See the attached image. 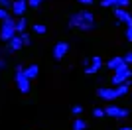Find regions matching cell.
I'll return each instance as SVG.
<instances>
[{
	"label": "cell",
	"instance_id": "obj_14",
	"mask_svg": "<svg viewBox=\"0 0 132 130\" xmlns=\"http://www.w3.org/2000/svg\"><path fill=\"white\" fill-rule=\"evenodd\" d=\"M116 91H118V97H124V95H128V93H130V81L122 83V85H118V87H116Z\"/></svg>",
	"mask_w": 132,
	"mask_h": 130
},
{
	"label": "cell",
	"instance_id": "obj_22",
	"mask_svg": "<svg viewBox=\"0 0 132 130\" xmlns=\"http://www.w3.org/2000/svg\"><path fill=\"white\" fill-rule=\"evenodd\" d=\"M116 6H118V8H128V6H130V0H116Z\"/></svg>",
	"mask_w": 132,
	"mask_h": 130
},
{
	"label": "cell",
	"instance_id": "obj_19",
	"mask_svg": "<svg viewBox=\"0 0 132 130\" xmlns=\"http://www.w3.org/2000/svg\"><path fill=\"white\" fill-rule=\"evenodd\" d=\"M34 32H36V34H45V32H47V28H45L44 24H36V26H34Z\"/></svg>",
	"mask_w": 132,
	"mask_h": 130
},
{
	"label": "cell",
	"instance_id": "obj_8",
	"mask_svg": "<svg viewBox=\"0 0 132 130\" xmlns=\"http://www.w3.org/2000/svg\"><path fill=\"white\" fill-rule=\"evenodd\" d=\"M114 18L120 22V24H126V26L132 24V14L126 10V8H118V6H114Z\"/></svg>",
	"mask_w": 132,
	"mask_h": 130
},
{
	"label": "cell",
	"instance_id": "obj_6",
	"mask_svg": "<svg viewBox=\"0 0 132 130\" xmlns=\"http://www.w3.org/2000/svg\"><path fill=\"white\" fill-rule=\"evenodd\" d=\"M16 85L22 93H30V79L24 73V67H16Z\"/></svg>",
	"mask_w": 132,
	"mask_h": 130
},
{
	"label": "cell",
	"instance_id": "obj_12",
	"mask_svg": "<svg viewBox=\"0 0 132 130\" xmlns=\"http://www.w3.org/2000/svg\"><path fill=\"white\" fill-rule=\"evenodd\" d=\"M126 63L124 61V57H112V59H109V63H106V67H109L110 71H116L118 67H122V65Z\"/></svg>",
	"mask_w": 132,
	"mask_h": 130
},
{
	"label": "cell",
	"instance_id": "obj_25",
	"mask_svg": "<svg viewBox=\"0 0 132 130\" xmlns=\"http://www.w3.org/2000/svg\"><path fill=\"white\" fill-rule=\"evenodd\" d=\"M124 34H126L128 42H132V24H128V26H126V32H124Z\"/></svg>",
	"mask_w": 132,
	"mask_h": 130
},
{
	"label": "cell",
	"instance_id": "obj_30",
	"mask_svg": "<svg viewBox=\"0 0 132 130\" xmlns=\"http://www.w3.org/2000/svg\"><path fill=\"white\" fill-rule=\"evenodd\" d=\"M118 130H132L130 126H122V128H118Z\"/></svg>",
	"mask_w": 132,
	"mask_h": 130
},
{
	"label": "cell",
	"instance_id": "obj_2",
	"mask_svg": "<svg viewBox=\"0 0 132 130\" xmlns=\"http://www.w3.org/2000/svg\"><path fill=\"white\" fill-rule=\"evenodd\" d=\"M16 20L14 18H6V20H2V26H0V39L2 42H8V39L12 38V36H16Z\"/></svg>",
	"mask_w": 132,
	"mask_h": 130
},
{
	"label": "cell",
	"instance_id": "obj_23",
	"mask_svg": "<svg viewBox=\"0 0 132 130\" xmlns=\"http://www.w3.org/2000/svg\"><path fill=\"white\" fill-rule=\"evenodd\" d=\"M8 16H10V14H8V10H6L4 6H0V22H2V20H6Z\"/></svg>",
	"mask_w": 132,
	"mask_h": 130
},
{
	"label": "cell",
	"instance_id": "obj_26",
	"mask_svg": "<svg viewBox=\"0 0 132 130\" xmlns=\"http://www.w3.org/2000/svg\"><path fill=\"white\" fill-rule=\"evenodd\" d=\"M124 61H126L128 65H132V51H128V53H124Z\"/></svg>",
	"mask_w": 132,
	"mask_h": 130
},
{
	"label": "cell",
	"instance_id": "obj_20",
	"mask_svg": "<svg viewBox=\"0 0 132 130\" xmlns=\"http://www.w3.org/2000/svg\"><path fill=\"white\" fill-rule=\"evenodd\" d=\"M93 116L95 118H103L105 116V108H93Z\"/></svg>",
	"mask_w": 132,
	"mask_h": 130
},
{
	"label": "cell",
	"instance_id": "obj_28",
	"mask_svg": "<svg viewBox=\"0 0 132 130\" xmlns=\"http://www.w3.org/2000/svg\"><path fill=\"white\" fill-rule=\"evenodd\" d=\"M77 2H81V4H85V6H89V4H93V0H77Z\"/></svg>",
	"mask_w": 132,
	"mask_h": 130
},
{
	"label": "cell",
	"instance_id": "obj_17",
	"mask_svg": "<svg viewBox=\"0 0 132 130\" xmlns=\"http://www.w3.org/2000/svg\"><path fill=\"white\" fill-rule=\"evenodd\" d=\"M18 36L22 38V43H24V45H30V43H32V38H30V34L22 32V34H18Z\"/></svg>",
	"mask_w": 132,
	"mask_h": 130
},
{
	"label": "cell",
	"instance_id": "obj_21",
	"mask_svg": "<svg viewBox=\"0 0 132 130\" xmlns=\"http://www.w3.org/2000/svg\"><path fill=\"white\" fill-rule=\"evenodd\" d=\"M71 112L75 114V116H81V112H83V107H81V104H75V107L71 108Z\"/></svg>",
	"mask_w": 132,
	"mask_h": 130
},
{
	"label": "cell",
	"instance_id": "obj_3",
	"mask_svg": "<svg viewBox=\"0 0 132 130\" xmlns=\"http://www.w3.org/2000/svg\"><path fill=\"white\" fill-rule=\"evenodd\" d=\"M130 77H132V69L128 67V63H124L122 67H118V69L114 71V75H112V85L114 87H118V85H122V83H126V81H130Z\"/></svg>",
	"mask_w": 132,
	"mask_h": 130
},
{
	"label": "cell",
	"instance_id": "obj_18",
	"mask_svg": "<svg viewBox=\"0 0 132 130\" xmlns=\"http://www.w3.org/2000/svg\"><path fill=\"white\" fill-rule=\"evenodd\" d=\"M101 6H103V8H114L116 0H101Z\"/></svg>",
	"mask_w": 132,
	"mask_h": 130
},
{
	"label": "cell",
	"instance_id": "obj_1",
	"mask_svg": "<svg viewBox=\"0 0 132 130\" xmlns=\"http://www.w3.org/2000/svg\"><path fill=\"white\" fill-rule=\"evenodd\" d=\"M67 24H69V28H77V30H83V32H89V30H93L97 26L93 12H89V10H81L77 14H73Z\"/></svg>",
	"mask_w": 132,
	"mask_h": 130
},
{
	"label": "cell",
	"instance_id": "obj_13",
	"mask_svg": "<svg viewBox=\"0 0 132 130\" xmlns=\"http://www.w3.org/2000/svg\"><path fill=\"white\" fill-rule=\"evenodd\" d=\"M24 73H26V77L32 81V79H36V77L39 75V67L38 65H28L26 69H24Z\"/></svg>",
	"mask_w": 132,
	"mask_h": 130
},
{
	"label": "cell",
	"instance_id": "obj_24",
	"mask_svg": "<svg viewBox=\"0 0 132 130\" xmlns=\"http://www.w3.org/2000/svg\"><path fill=\"white\" fill-rule=\"evenodd\" d=\"M42 2H44V0H28V6H30V8H38Z\"/></svg>",
	"mask_w": 132,
	"mask_h": 130
},
{
	"label": "cell",
	"instance_id": "obj_29",
	"mask_svg": "<svg viewBox=\"0 0 132 130\" xmlns=\"http://www.w3.org/2000/svg\"><path fill=\"white\" fill-rule=\"evenodd\" d=\"M4 67H6V61H4V59H0V71L4 69Z\"/></svg>",
	"mask_w": 132,
	"mask_h": 130
},
{
	"label": "cell",
	"instance_id": "obj_5",
	"mask_svg": "<svg viewBox=\"0 0 132 130\" xmlns=\"http://www.w3.org/2000/svg\"><path fill=\"white\" fill-rule=\"evenodd\" d=\"M97 97L109 103V101L118 99V91H116V87H99L97 89Z\"/></svg>",
	"mask_w": 132,
	"mask_h": 130
},
{
	"label": "cell",
	"instance_id": "obj_7",
	"mask_svg": "<svg viewBox=\"0 0 132 130\" xmlns=\"http://www.w3.org/2000/svg\"><path fill=\"white\" fill-rule=\"evenodd\" d=\"M67 51H69V43H67V42H57V43H55V47H53V59L61 61L67 55Z\"/></svg>",
	"mask_w": 132,
	"mask_h": 130
},
{
	"label": "cell",
	"instance_id": "obj_27",
	"mask_svg": "<svg viewBox=\"0 0 132 130\" xmlns=\"http://www.w3.org/2000/svg\"><path fill=\"white\" fill-rule=\"evenodd\" d=\"M12 0H0V6H4V8H10Z\"/></svg>",
	"mask_w": 132,
	"mask_h": 130
},
{
	"label": "cell",
	"instance_id": "obj_10",
	"mask_svg": "<svg viewBox=\"0 0 132 130\" xmlns=\"http://www.w3.org/2000/svg\"><path fill=\"white\" fill-rule=\"evenodd\" d=\"M101 67H103V59H101L99 55H95L93 59L87 63V67H85V73H87V75H93V73H97Z\"/></svg>",
	"mask_w": 132,
	"mask_h": 130
},
{
	"label": "cell",
	"instance_id": "obj_15",
	"mask_svg": "<svg viewBox=\"0 0 132 130\" xmlns=\"http://www.w3.org/2000/svg\"><path fill=\"white\" fill-rule=\"evenodd\" d=\"M26 26H28V20H26V18H22V16H20V18L16 20V32H18V34L26 32Z\"/></svg>",
	"mask_w": 132,
	"mask_h": 130
},
{
	"label": "cell",
	"instance_id": "obj_31",
	"mask_svg": "<svg viewBox=\"0 0 132 130\" xmlns=\"http://www.w3.org/2000/svg\"><path fill=\"white\" fill-rule=\"evenodd\" d=\"M130 97H132V89H130Z\"/></svg>",
	"mask_w": 132,
	"mask_h": 130
},
{
	"label": "cell",
	"instance_id": "obj_11",
	"mask_svg": "<svg viewBox=\"0 0 132 130\" xmlns=\"http://www.w3.org/2000/svg\"><path fill=\"white\" fill-rule=\"evenodd\" d=\"M24 43H22V38H20V36H12L10 39H8V49H10V51H18V49L22 47Z\"/></svg>",
	"mask_w": 132,
	"mask_h": 130
},
{
	"label": "cell",
	"instance_id": "obj_9",
	"mask_svg": "<svg viewBox=\"0 0 132 130\" xmlns=\"http://www.w3.org/2000/svg\"><path fill=\"white\" fill-rule=\"evenodd\" d=\"M26 8H28V2H26V0H12V4H10V10H12L14 16H24Z\"/></svg>",
	"mask_w": 132,
	"mask_h": 130
},
{
	"label": "cell",
	"instance_id": "obj_16",
	"mask_svg": "<svg viewBox=\"0 0 132 130\" xmlns=\"http://www.w3.org/2000/svg\"><path fill=\"white\" fill-rule=\"evenodd\" d=\"M87 128V122L79 116H75V122H73V130H85Z\"/></svg>",
	"mask_w": 132,
	"mask_h": 130
},
{
	"label": "cell",
	"instance_id": "obj_4",
	"mask_svg": "<svg viewBox=\"0 0 132 130\" xmlns=\"http://www.w3.org/2000/svg\"><path fill=\"white\" fill-rule=\"evenodd\" d=\"M128 114H130V110H128V108L116 107V104H109V107L105 108V116H109V118L124 120V118H128Z\"/></svg>",
	"mask_w": 132,
	"mask_h": 130
}]
</instances>
